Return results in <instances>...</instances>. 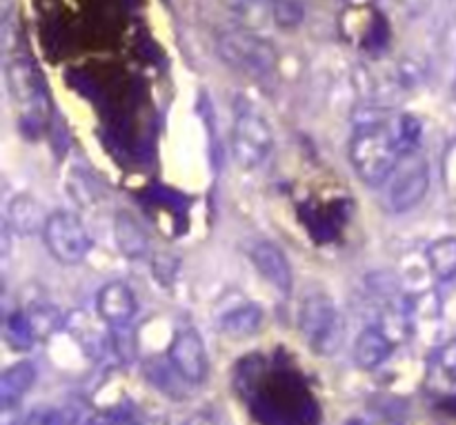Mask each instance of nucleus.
Instances as JSON below:
<instances>
[{"label":"nucleus","mask_w":456,"mask_h":425,"mask_svg":"<svg viewBox=\"0 0 456 425\" xmlns=\"http://www.w3.org/2000/svg\"><path fill=\"white\" fill-rule=\"evenodd\" d=\"M401 156L403 150L396 123L381 114L356 120L350 138V163L365 185H386Z\"/></svg>","instance_id":"obj_1"},{"label":"nucleus","mask_w":456,"mask_h":425,"mask_svg":"<svg viewBox=\"0 0 456 425\" xmlns=\"http://www.w3.org/2000/svg\"><path fill=\"white\" fill-rule=\"evenodd\" d=\"M7 83L20 129L31 138L40 136L49 120V98L38 69L27 58H16L7 67Z\"/></svg>","instance_id":"obj_2"},{"label":"nucleus","mask_w":456,"mask_h":425,"mask_svg":"<svg viewBox=\"0 0 456 425\" xmlns=\"http://www.w3.org/2000/svg\"><path fill=\"white\" fill-rule=\"evenodd\" d=\"M298 330L316 356H334L346 339V321L332 298L323 292L310 294L298 310Z\"/></svg>","instance_id":"obj_3"},{"label":"nucleus","mask_w":456,"mask_h":425,"mask_svg":"<svg viewBox=\"0 0 456 425\" xmlns=\"http://www.w3.org/2000/svg\"><path fill=\"white\" fill-rule=\"evenodd\" d=\"M216 52L227 65L258 80L270 78L279 67V53L272 43L245 27L223 29L216 36Z\"/></svg>","instance_id":"obj_4"},{"label":"nucleus","mask_w":456,"mask_h":425,"mask_svg":"<svg viewBox=\"0 0 456 425\" xmlns=\"http://www.w3.org/2000/svg\"><path fill=\"white\" fill-rule=\"evenodd\" d=\"M274 147V134L265 116L258 114L243 98L239 101L232 125V154L245 169H254L267 160Z\"/></svg>","instance_id":"obj_5"},{"label":"nucleus","mask_w":456,"mask_h":425,"mask_svg":"<svg viewBox=\"0 0 456 425\" xmlns=\"http://www.w3.org/2000/svg\"><path fill=\"white\" fill-rule=\"evenodd\" d=\"M430 190V165L421 151H408L399 159L386 181V203L392 212L403 214L417 208Z\"/></svg>","instance_id":"obj_6"},{"label":"nucleus","mask_w":456,"mask_h":425,"mask_svg":"<svg viewBox=\"0 0 456 425\" xmlns=\"http://www.w3.org/2000/svg\"><path fill=\"white\" fill-rule=\"evenodd\" d=\"M43 239L49 254L62 266H76V263L85 261L92 249V236L85 230L83 221L76 214L62 212V209L49 214Z\"/></svg>","instance_id":"obj_7"},{"label":"nucleus","mask_w":456,"mask_h":425,"mask_svg":"<svg viewBox=\"0 0 456 425\" xmlns=\"http://www.w3.org/2000/svg\"><path fill=\"white\" fill-rule=\"evenodd\" d=\"M167 361L174 372L190 386H200L208 379L209 361L200 334L191 328H183L174 334L167 347Z\"/></svg>","instance_id":"obj_8"},{"label":"nucleus","mask_w":456,"mask_h":425,"mask_svg":"<svg viewBox=\"0 0 456 425\" xmlns=\"http://www.w3.org/2000/svg\"><path fill=\"white\" fill-rule=\"evenodd\" d=\"M249 258H252L254 267L258 274L281 294V297H289L294 288V274L289 267L288 257L279 245L270 243V241H258L249 249Z\"/></svg>","instance_id":"obj_9"},{"label":"nucleus","mask_w":456,"mask_h":425,"mask_svg":"<svg viewBox=\"0 0 456 425\" xmlns=\"http://www.w3.org/2000/svg\"><path fill=\"white\" fill-rule=\"evenodd\" d=\"M136 297L123 281L105 283L96 294V312L105 325L129 323L136 315Z\"/></svg>","instance_id":"obj_10"},{"label":"nucleus","mask_w":456,"mask_h":425,"mask_svg":"<svg viewBox=\"0 0 456 425\" xmlns=\"http://www.w3.org/2000/svg\"><path fill=\"white\" fill-rule=\"evenodd\" d=\"M395 352V339L379 325H370L354 343V361L363 370H377Z\"/></svg>","instance_id":"obj_11"},{"label":"nucleus","mask_w":456,"mask_h":425,"mask_svg":"<svg viewBox=\"0 0 456 425\" xmlns=\"http://www.w3.org/2000/svg\"><path fill=\"white\" fill-rule=\"evenodd\" d=\"M263 325V310L256 303L243 301L240 306L232 307L225 315H221L218 319V330L223 334H227L230 339H248L252 334H256Z\"/></svg>","instance_id":"obj_12"},{"label":"nucleus","mask_w":456,"mask_h":425,"mask_svg":"<svg viewBox=\"0 0 456 425\" xmlns=\"http://www.w3.org/2000/svg\"><path fill=\"white\" fill-rule=\"evenodd\" d=\"M114 236L120 254L127 258H142L147 254V249H150V239L145 234V227L129 212L116 214Z\"/></svg>","instance_id":"obj_13"},{"label":"nucleus","mask_w":456,"mask_h":425,"mask_svg":"<svg viewBox=\"0 0 456 425\" xmlns=\"http://www.w3.org/2000/svg\"><path fill=\"white\" fill-rule=\"evenodd\" d=\"M36 383V368L29 361H20L7 368L0 377V405L3 410H12L18 401L31 390Z\"/></svg>","instance_id":"obj_14"},{"label":"nucleus","mask_w":456,"mask_h":425,"mask_svg":"<svg viewBox=\"0 0 456 425\" xmlns=\"http://www.w3.org/2000/svg\"><path fill=\"white\" fill-rule=\"evenodd\" d=\"M49 214H45V209L40 208L38 200H34L31 196L20 194L9 203V225L13 227L16 234L31 236L36 232L43 234L45 223H47Z\"/></svg>","instance_id":"obj_15"},{"label":"nucleus","mask_w":456,"mask_h":425,"mask_svg":"<svg viewBox=\"0 0 456 425\" xmlns=\"http://www.w3.org/2000/svg\"><path fill=\"white\" fill-rule=\"evenodd\" d=\"M426 258L436 281L456 279V236H444L428 245Z\"/></svg>","instance_id":"obj_16"},{"label":"nucleus","mask_w":456,"mask_h":425,"mask_svg":"<svg viewBox=\"0 0 456 425\" xmlns=\"http://www.w3.org/2000/svg\"><path fill=\"white\" fill-rule=\"evenodd\" d=\"M430 379L432 383H439L445 390L456 388V337L450 339L448 343H444L432 355Z\"/></svg>","instance_id":"obj_17"},{"label":"nucleus","mask_w":456,"mask_h":425,"mask_svg":"<svg viewBox=\"0 0 456 425\" xmlns=\"http://www.w3.org/2000/svg\"><path fill=\"white\" fill-rule=\"evenodd\" d=\"M27 321H29L31 334H34L36 341H45L47 337H52L56 330H61L62 316L61 312L56 310L49 303H34L29 310L25 312Z\"/></svg>","instance_id":"obj_18"},{"label":"nucleus","mask_w":456,"mask_h":425,"mask_svg":"<svg viewBox=\"0 0 456 425\" xmlns=\"http://www.w3.org/2000/svg\"><path fill=\"white\" fill-rule=\"evenodd\" d=\"M110 328V346L114 355L118 356L123 364L136 359L138 355V341H136V330H134L132 321L120 325H107Z\"/></svg>","instance_id":"obj_19"},{"label":"nucleus","mask_w":456,"mask_h":425,"mask_svg":"<svg viewBox=\"0 0 456 425\" xmlns=\"http://www.w3.org/2000/svg\"><path fill=\"white\" fill-rule=\"evenodd\" d=\"M4 337L13 350H27L34 346V334H31L29 321H27L25 312H13L4 323Z\"/></svg>","instance_id":"obj_20"},{"label":"nucleus","mask_w":456,"mask_h":425,"mask_svg":"<svg viewBox=\"0 0 456 425\" xmlns=\"http://www.w3.org/2000/svg\"><path fill=\"white\" fill-rule=\"evenodd\" d=\"M272 18L281 29H294L305 18V4L301 0H272Z\"/></svg>","instance_id":"obj_21"},{"label":"nucleus","mask_w":456,"mask_h":425,"mask_svg":"<svg viewBox=\"0 0 456 425\" xmlns=\"http://www.w3.org/2000/svg\"><path fill=\"white\" fill-rule=\"evenodd\" d=\"M151 270H154V276L159 283H163L165 288H172L174 279L178 276V261L172 254H156L151 258Z\"/></svg>","instance_id":"obj_22"},{"label":"nucleus","mask_w":456,"mask_h":425,"mask_svg":"<svg viewBox=\"0 0 456 425\" xmlns=\"http://www.w3.org/2000/svg\"><path fill=\"white\" fill-rule=\"evenodd\" d=\"M22 425H76L74 417L65 414L62 410H52V408H45V410H36L34 414L22 421Z\"/></svg>","instance_id":"obj_23"},{"label":"nucleus","mask_w":456,"mask_h":425,"mask_svg":"<svg viewBox=\"0 0 456 425\" xmlns=\"http://www.w3.org/2000/svg\"><path fill=\"white\" fill-rule=\"evenodd\" d=\"M444 185L450 196L456 199V143H452L444 154Z\"/></svg>","instance_id":"obj_24"},{"label":"nucleus","mask_w":456,"mask_h":425,"mask_svg":"<svg viewBox=\"0 0 456 425\" xmlns=\"http://www.w3.org/2000/svg\"><path fill=\"white\" fill-rule=\"evenodd\" d=\"M181 425H218L216 419L208 413H194L185 419Z\"/></svg>","instance_id":"obj_25"},{"label":"nucleus","mask_w":456,"mask_h":425,"mask_svg":"<svg viewBox=\"0 0 456 425\" xmlns=\"http://www.w3.org/2000/svg\"><path fill=\"white\" fill-rule=\"evenodd\" d=\"M343 3H346L347 7H372L377 0H343Z\"/></svg>","instance_id":"obj_26"},{"label":"nucleus","mask_w":456,"mask_h":425,"mask_svg":"<svg viewBox=\"0 0 456 425\" xmlns=\"http://www.w3.org/2000/svg\"><path fill=\"white\" fill-rule=\"evenodd\" d=\"M350 425H365V423L363 421H352Z\"/></svg>","instance_id":"obj_27"},{"label":"nucleus","mask_w":456,"mask_h":425,"mask_svg":"<svg viewBox=\"0 0 456 425\" xmlns=\"http://www.w3.org/2000/svg\"><path fill=\"white\" fill-rule=\"evenodd\" d=\"M452 92H454V98H456V78H454V87H452Z\"/></svg>","instance_id":"obj_28"}]
</instances>
